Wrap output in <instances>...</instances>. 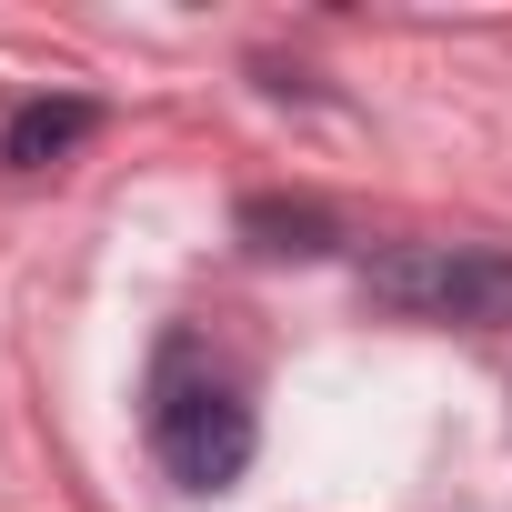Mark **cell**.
Returning <instances> with one entry per match:
<instances>
[{
  "instance_id": "cell-2",
  "label": "cell",
  "mask_w": 512,
  "mask_h": 512,
  "mask_svg": "<svg viewBox=\"0 0 512 512\" xmlns=\"http://www.w3.org/2000/svg\"><path fill=\"white\" fill-rule=\"evenodd\" d=\"M151 452H161V472H171L181 492H221V482H241V462H251V402L171 352V362H161V392H151Z\"/></svg>"
},
{
  "instance_id": "cell-4",
  "label": "cell",
  "mask_w": 512,
  "mask_h": 512,
  "mask_svg": "<svg viewBox=\"0 0 512 512\" xmlns=\"http://www.w3.org/2000/svg\"><path fill=\"white\" fill-rule=\"evenodd\" d=\"M101 131V111L91 101H21L11 111V131H0V161H11V171H51L61 151H81Z\"/></svg>"
},
{
  "instance_id": "cell-3",
  "label": "cell",
  "mask_w": 512,
  "mask_h": 512,
  "mask_svg": "<svg viewBox=\"0 0 512 512\" xmlns=\"http://www.w3.org/2000/svg\"><path fill=\"white\" fill-rule=\"evenodd\" d=\"M241 241H251V251H272V262H322L342 231H332V211H322V201L251 191V201H241Z\"/></svg>"
},
{
  "instance_id": "cell-1",
  "label": "cell",
  "mask_w": 512,
  "mask_h": 512,
  "mask_svg": "<svg viewBox=\"0 0 512 512\" xmlns=\"http://www.w3.org/2000/svg\"><path fill=\"white\" fill-rule=\"evenodd\" d=\"M362 292L412 312V322L502 332L512 322V251H492V241H402V251H372L362 262Z\"/></svg>"
}]
</instances>
